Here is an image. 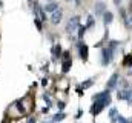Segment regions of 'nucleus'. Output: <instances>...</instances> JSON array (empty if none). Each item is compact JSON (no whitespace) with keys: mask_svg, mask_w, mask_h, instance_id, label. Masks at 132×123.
Segmentation results:
<instances>
[{"mask_svg":"<svg viewBox=\"0 0 132 123\" xmlns=\"http://www.w3.org/2000/svg\"><path fill=\"white\" fill-rule=\"evenodd\" d=\"M112 20H114V14L111 11H104V14H103V23L109 25V23H112Z\"/></svg>","mask_w":132,"mask_h":123,"instance_id":"11","label":"nucleus"},{"mask_svg":"<svg viewBox=\"0 0 132 123\" xmlns=\"http://www.w3.org/2000/svg\"><path fill=\"white\" fill-rule=\"evenodd\" d=\"M121 2H123V0H114V5H120Z\"/></svg>","mask_w":132,"mask_h":123,"instance_id":"21","label":"nucleus"},{"mask_svg":"<svg viewBox=\"0 0 132 123\" xmlns=\"http://www.w3.org/2000/svg\"><path fill=\"white\" fill-rule=\"evenodd\" d=\"M71 65H72V62H71V59L68 57V59H66L65 62H63V65H62V69H63V72H68V71H69Z\"/></svg>","mask_w":132,"mask_h":123,"instance_id":"13","label":"nucleus"},{"mask_svg":"<svg viewBox=\"0 0 132 123\" xmlns=\"http://www.w3.org/2000/svg\"><path fill=\"white\" fill-rule=\"evenodd\" d=\"M117 83H118V74L115 72V74H112V75H111V79H109V82H108V85H106L108 91L114 89V88L117 86Z\"/></svg>","mask_w":132,"mask_h":123,"instance_id":"6","label":"nucleus"},{"mask_svg":"<svg viewBox=\"0 0 132 123\" xmlns=\"http://www.w3.org/2000/svg\"><path fill=\"white\" fill-rule=\"evenodd\" d=\"M112 56H114V49L109 46V48H103L101 51V65H109L111 60H112Z\"/></svg>","mask_w":132,"mask_h":123,"instance_id":"3","label":"nucleus"},{"mask_svg":"<svg viewBox=\"0 0 132 123\" xmlns=\"http://www.w3.org/2000/svg\"><path fill=\"white\" fill-rule=\"evenodd\" d=\"M118 98L121 100H128L129 103L132 102V91H120L118 92Z\"/></svg>","mask_w":132,"mask_h":123,"instance_id":"10","label":"nucleus"},{"mask_svg":"<svg viewBox=\"0 0 132 123\" xmlns=\"http://www.w3.org/2000/svg\"><path fill=\"white\" fill-rule=\"evenodd\" d=\"M65 2H71V0H65Z\"/></svg>","mask_w":132,"mask_h":123,"instance_id":"23","label":"nucleus"},{"mask_svg":"<svg viewBox=\"0 0 132 123\" xmlns=\"http://www.w3.org/2000/svg\"><path fill=\"white\" fill-rule=\"evenodd\" d=\"M74 2H75L77 5H80V3H81V0H74Z\"/></svg>","mask_w":132,"mask_h":123,"instance_id":"22","label":"nucleus"},{"mask_svg":"<svg viewBox=\"0 0 132 123\" xmlns=\"http://www.w3.org/2000/svg\"><path fill=\"white\" fill-rule=\"evenodd\" d=\"M42 20H38V19H35V26L38 28V29H42V23H40Z\"/></svg>","mask_w":132,"mask_h":123,"instance_id":"18","label":"nucleus"},{"mask_svg":"<svg viewBox=\"0 0 132 123\" xmlns=\"http://www.w3.org/2000/svg\"><path fill=\"white\" fill-rule=\"evenodd\" d=\"M35 16H37V19L42 20V22H46V20H48V17H46V11H45L40 5H35Z\"/></svg>","mask_w":132,"mask_h":123,"instance_id":"5","label":"nucleus"},{"mask_svg":"<svg viewBox=\"0 0 132 123\" xmlns=\"http://www.w3.org/2000/svg\"><path fill=\"white\" fill-rule=\"evenodd\" d=\"M62 19H63V11L62 9H57V11H54V12H51V23L52 25H59L60 22H62Z\"/></svg>","mask_w":132,"mask_h":123,"instance_id":"4","label":"nucleus"},{"mask_svg":"<svg viewBox=\"0 0 132 123\" xmlns=\"http://www.w3.org/2000/svg\"><path fill=\"white\" fill-rule=\"evenodd\" d=\"M88 20H89V22H88V26H92V25H94V17H92V16H89V19H88Z\"/></svg>","mask_w":132,"mask_h":123,"instance_id":"16","label":"nucleus"},{"mask_svg":"<svg viewBox=\"0 0 132 123\" xmlns=\"http://www.w3.org/2000/svg\"><path fill=\"white\" fill-rule=\"evenodd\" d=\"M78 26H80V17H78V16H74V17H71V19L68 20V23H66V32H68V34H72Z\"/></svg>","mask_w":132,"mask_h":123,"instance_id":"2","label":"nucleus"},{"mask_svg":"<svg viewBox=\"0 0 132 123\" xmlns=\"http://www.w3.org/2000/svg\"><path fill=\"white\" fill-rule=\"evenodd\" d=\"M129 123H132V119H131V122H129Z\"/></svg>","mask_w":132,"mask_h":123,"instance_id":"24","label":"nucleus"},{"mask_svg":"<svg viewBox=\"0 0 132 123\" xmlns=\"http://www.w3.org/2000/svg\"><path fill=\"white\" fill-rule=\"evenodd\" d=\"M118 123H128V120L125 119V117H121V116H118V120H117Z\"/></svg>","mask_w":132,"mask_h":123,"instance_id":"17","label":"nucleus"},{"mask_svg":"<svg viewBox=\"0 0 132 123\" xmlns=\"http://www.w3.org/2000/svg\"><path fill=\"white\" fill-rule=\"evenodd\" d=\"M65 119V114H57L55 117H54V122H60V120H63Z\"/></svg>","mask_w":132,"mask_h":123,"instance_id":"14","label":"nucleus"},{"mask_svg":"<svg viewBox=\"0 0 132 123\" xmlns=\"http://www.w3.org/2000/svg\"><path fill=\"white\" fill-rule=\"evenodd\" d=\"M106 11V3L104 2H97L95 3V16H103Z\"/></svg>","mask_w":132,"mask_h":123,"instance_id":"7","label":"nucleus"},{"mask_svg":"<svg viewBox=\"0 0 132 123\" xmlns=\"http://www.w3.org/2000/svg\"><path fill=\"white\" fill-rule=\"evenodd\" d=\"M78 52H80V57H81L83 60L88 59V46H86L85 43H80V45H78Z\"/></svg>","mask_w":132,"mask_h":123,"instance_id":"9","label":"nucleus"},{"mask_svg":"<svg viewBox=\"0 0 132 123\" xmlns=\"http://www.w3.org/2000/svg\"><path fill=\"white\" fill-rule=\"evenodd\" d=\"M29 2H32V0H29Z\"/></svg>","mask_w":132,"mask_h":123,"instance_id":"25","label":"nucleus"},{"mask_svg":"<svg viewBox=\"0 0 132 123\" xmlns=\"http://www.w3.org/2000/svg\"><path fill=\"white\" fill-rule=\"evenodd\" d=\"M111 103V94L109 91H104V92H100L98 95H95V98H94V105H92V114H100L108 105Z\"/></svg>","mask_w":132,"mask_h":123,"instance_id":"1","label":"nucleus"},{"mask_svg":"<svg viewBox=\"0 0 132 123\" xmlns=\"http://www.w3.org/2000/svg\"><path fill=\"white\" fill-rule=\"evenodd\" d=\"M126 26H128V28H132V16H129V19H128V22H126Z\"/></svg>","mask_w":132,"mask_h":123,"instance_id":"15","label":"nucleus"},{"mask_svg":"<svg viewBox=\"0 0 132 123\" xmlns=\"http://www.w3.org/2000/svg\"><path fill=\"white\" fill-rule=\"evenodd\" d=\"M131 62H132V56H128V59L125 60V65H129Z\"/></svg>","mask_w":132,"mask_h":123,"instance_id":"19","label":"nucleus"},{"mask_svg":"<svg viewBox=\"0 0 132 123\" xmlns=\"http://www.w3.org/2000/svg\"><path fill=\"white\" fill-rule=\"evenodd\" d=\"M43 9H45L46 12H49V14H51V12H54V11H57V9H59V5H57L55 2H51V3L48 2V3L43 6Z\"/></svg>","mask_w":132,"mask_h":123,"instance_id":"8","label":"nucleus"},{"mask_svg":"<svg viewBox=\"0 0 132 123\" xmlns=\"http://www.w3.org/2000/svg\"><path fill=\"white\" fill-rule=\"evenodd\" d=\"M109 117H111V122L112 123H117V120H118V112H117L115 108H112V109L109 111Z\"/></svg>","mask_w":132,"mask_h":123,"instance_id":"12","label":"nucleus"},{"mask_svg":"<svg viewBox=\"0 0 132 123\" xmlns=\"http://www.w3.org/2000/svg\"><path fill=\"white\" fill-rule=\"evenodd\" d=\"M85 29H86L85 26H81V28H80V32H78V35H80V37H83V34H85Z\"/></svg>","mask_w":132,"mask_h":123,"instance_id":"20","label":"nucleus"}]
</instances>
